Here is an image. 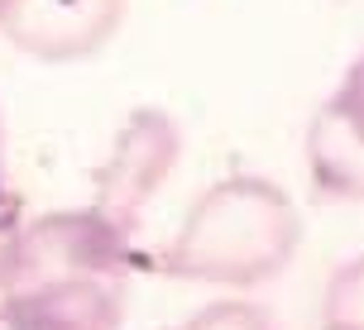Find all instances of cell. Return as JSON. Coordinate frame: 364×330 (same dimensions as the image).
Returning <instances> with one entry per match:
<instances>
[{"label": "cell", "mask_w": 364, "mask_h": 330, "mask_svg": "<svg viewBox=\"0 0 364 330\" xmlns=\"http://www.w3.org/2000/svg\"><path fill=\"white\" fill-rule=\"evenodd\" d=\"M129 239L91 206L29 220L0 287V330H120Z\"/></svg>", "instance_id": "1"}, {"label": "cell", "mask_w": 364, "mask_h": 330, "mask_svg": "<svg viewBox=\"0 0 364 330\" xmlns=\"http://www.w3.org/2000/svg\"><path fill=\"white\" fill-rule=\"evenodd\" d=\"M302 244V216L269 177L235 172L206 187L164 254V268L182 282L259 287L283 273Z\"/></svg>", "instance_id": "2"}, {"label": "cell", "mask_w": 364, "mask_h": 330, "mask_svg": "<svg viewBox=\"0 0 364 330\" xmlns=\"http://www.w3.org/2000/svg\"><path fill=\"white\" fill-rule=\"evenodd\" d=\"M178 158H182V129L173 125V115L159 106L129 110V120L110 139L106 163L96 167L91 211H101L115 230L134 235L139 216L159 197V187L168 182V172L178 167Z\"/></svg>", "instance_id": "3"}, {"label": "cell", "mask_w": 364, "mask_h": 330, "mask_svg": "<svg viewBox=\"0 0 364 330\" xmlns=\"http://www.w3.org/2000/svg\"><path fill=\"white\" fill-rule=\"evenodd\" d=\"M125 19V0H0V34L38 62L101 53Z\"/></svg>", "instance_id": "4"}, {"label": "cell", "mask_w": 364, "mask_h": 330, "mask_svg": "<svg viewBox=\"0 0 364 330\" xmlns=\"http://www.w3.org/2000/svg\"><path fill=\"white\" fill-rule=\"evenodd\" d=\"M311 187L326 202H364V48L341 87L316 106L307 125Z\"/></svg>", "instance_id": "5"}, {"label": "cell", "mask_w": 364, "mask_h": 330, "mask_svg": "<svg viewBox=\"0 0 364 330\" xmlns=\"http://www.w3.org/2000/svg\"><path fill=\"white\" fill-rule=\"evenodd\" d=\"M321 330H364V254L336 268L321 302Z\"/></svg>", "instance_id": "6"}, {"label": "cell", "mask_w": 364, "mask_h": 330, "mask_svg": "<svg viewBox=\"0 0 364 330\" xmlns=\"http://www.w3.org/2000/svg\"><path fill=\"white\" fill-rule=\"evenodd\" d=\"M178 330H278V326L255 302H211L197 316H187Z\"/></svg>", "instance_id": "7"}, {"label": "cell", "mask_w": 364, "mask_h": 330, "mask_svg": "<svg viewBox=\"0 0 364 330\" xmlns=\"http://www.w3.org/2000/svg\"><path fill=\"white\" fill-rule=\"evenodd\" d=\"M19 230H24V202H19V192H10L0 182V287H5V277L15 268Z\"/></svg>", "instance_id": "8"}, {"label": "cell", "mask_w": 364, "mask_h": 330, "mask_svg": "<svg viewBox=\"0 0 364 330\" xmlns=\"http://www.w3.org/2000/svg\"><path fill=\"white\" fill-rule=\"evenodd\" d=\"M0 148H5V129H0Z\"/></svg>", "instance_id": "9"}]
</instances>
